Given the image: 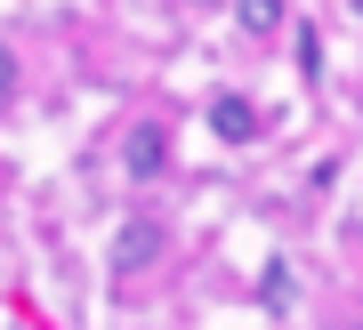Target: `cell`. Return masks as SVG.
Returning <instances> with one entry per match:
<instances>
[{"instance_id":"cell-7","label":"cell","mask_w":363,"mask_h":330,"mask_svg":"<svg viewBox=\"0 0 363 330\" xmlns=\"http://www.w3.org/2000/svg\"><path fill=\"white\" fill-rule=\"evenodd\" d=\"M186 8H218V0H186Z\"/></svg>"},{"instance_id":"cell-2","label":"cell","mask_w":363,"mask_h":330,"mask_svg":"<svg viewBox=\"0 0 363 330\" xmlns=\"http://www.w3.org/2000/svg\"><path fill=\"white\" fill-rule=\"evenodd\" d=\"M210 129H218V137L226 145H250V137H259V105H250V97H210Z\"/></svg>"},{"instance_id":"cell-3","label":"cell","mask_w":363,"mask_h":330,"mask_svg":"<svg viewBox=\"0 0 363 330\" xmlns=\"http://www.w3.org/2000/svg\"><path fill=\"white\" fill-rule=\"evenodd\" d=\"M154 250H162V226H121V241H113V274H138V266H154Z\"/></svg>"},{"instance_id":"cell-6","label":"cell","mask_w":363,"mask_h":330,"mask_svg":"<svg viewBox=\"0 0 363 330\" xmlns=\"http://www.w3.org/2000/svg\"><path fill=\"white\" fill-rule=\"evenodd\" d=\"M9 89H16V57L0 49V97H9Z\"/></svg>"},{"instance_id":"cell-4","label":"cell","mask_w":363,"mask_h":330,"mask_svg":"<svg viewBox=\"0 0 363 330\" xmlns=\"http://www.w3.org/2000/svg\"><path fill=\"white\" fill-rule=\"evenodd\" d=\"M234 25H242L250 40H274L291 25V8H283V0H234Z\"/></svg>"},{"instance_id":"cell-5","label":"cell","mask_w":363,"mask_h":330,"mask_svg":"<svg viewBox=\"0 0 363 330\" xmlns=\"http://www.w3.org/2000/svg\"><path fill=\"white\" fill-rule=\"evenodd\" d=\"M259 298H267V306H291V266H267V282H259Z\"/></svg>"},{"instance_id":"cell-1","label":"cell","mask_w":363,"mask_h":330,"mask_svg":"<svg viewBox=\"0 0 363 330\" xmlns=\"http://www.w3.org/2000/svg\"><path fill=\"white\" fill-rule=\"evenodd\" d=\"M121 169H130V178H162V169H169V129L162 121H138L130 137H121Z\"/></svg>"}]
</instances>
